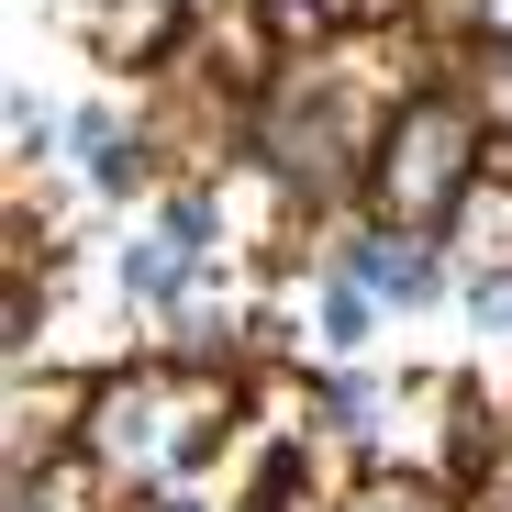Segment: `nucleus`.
Wrapping results in <instances>:
<instances>
[{"instance_id": "6", "label": "nucleus", "mask_w": 512, "mask_h": 512, "mask_svg": "<svg viewBox=\"0 0 512 512\" xmlns=\"http://www.w3.org/2000/svg\"><path fill=\"white\" fill-rule=\"evenodd\" d=\"M368 323H379L368 290H334V301H323V334H334V346H368Z\"/></svg>"}, {"instance_id": "2", "label": "nucleus", "mask_w": 512, "mask_h": 512, "mask_svg": "<svg viewBox=\"0 0 512 512\" xmlns=\"http://www.w3.org/2000/svg\"><path fill=\"white\" fill-rule=\"evenodd\" d=\"M468 190H479V112L446 101V90L401 101L390 134H379V212H390L401 234H412V223H457Z\"/></svg>"}, {"instance_id": "4", "label": "nucleus", "mask_w": 512, "mask_h": 512, "mask_svg": "<svg viewBox=\"0 0 512 512\" xmlns=\"http://www.w3.org/2000/svg\"><path fill=\"white\" fill-rule=\"evenodd\" d=\"M457 245L479 256L490 279H512V190H501V179H479V190H468V212H457Z\"/></svg>"}, {"instance_id": "1", "label": "nucleus", "mask_w": 512, "mask_h": 512, "mask_svg": "<svg viewBox=\"0 0 512 512\" xmlns=\"http://www.w3.org/2000/svg\"><path fill=\"white\" fill-rule=\"evenodd\" d=\"M78 435H90V457H101L112 479H179V468L223 435V390H201L190 368H123Z\"/></svg>"}, {"instance_id": "7", "label": "nucleus", "mask_w": 512, "mask_h": 512, "mask_svg": "<svg viewBox=\"0 0 512 512\" xmlns=\"http://www.w3.org/2000/svg\"><path fill=\"white\" fill-rule=\"evenodd\" d=\"M468 312H479V323H501V334H512V279H468Z\"/></svg>"}, {"instance_id": "9", "label": "nucleus", "mask_w": 512, "mask_h": 512, "mask_svg": "<svg viewBox=\"0 0 512 512\" xmlns=\"http://www.w3.org/2000/svg\"><path fill=\"white\" fill-rule=\"evenodd\" d=\"M468 12H479V34H501V45H512V0H468Z\"/></svg>"}, {"instance_id": "3", "label": "nucleus", "mask_w": 512, "mask_h": 512, "mask_svg": "<svg viewBox=\"0 0 512 512\" xmlns=\"http://www.w3.org/2000/svg\"><path fill=\"white\" fill-rule=\"evenodd\" d=\"M346 279H357V290H390V301H423V290H435V256H423L412 234H390V245L357 234V245H346Z\"/></svg>"}, {"instance_id": "5", "label": "nucleus", "mask_w": 512, "mask_h": 512, "mask_svg": "<svg viewBox=\"0 0 512 512\" xmlns=\"http://www.w3.org/2000/svg\"><path fill=\"white\" fill-rule=\"evenodd\" d=\"M479 123H501V134H512V45H501V56H479Z\"/></svg>"}, {"instance_id": "8", "label": "nucleus", "mask_w": 512, "mask_h": 512, "mask_svg": "<svg viewBox=\"0 0 512 512\" xmlns=\"http://www.w3.org/2000/svg\"><path fill=\"white\" fill-rule=\"evenodd\" d=\"M346 512H435V490H357Z\"/></svg>"}]
</instances>
